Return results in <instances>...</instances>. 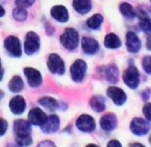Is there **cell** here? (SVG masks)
<instances>
[{"label": "cell", "mask_w": 151, "mask_h": 147, "mask_svg": "<svg viewBox=\"0 0 151 147\" xmlns=\"http://www.w3.org/2000/svg\"><path fill=\"white\" fill-rule=\"evenodd\" d=\"M60 43L65 49L73 51L79 46V33L73 28H66L60 36Z\"/></svg>", "instance_id": "6da1fadb"}, {"label": "cell", "mask_w": 151, "mask_h": 147, "mask_svg": "<svg viewBox=\"0 0 151 147\" xmlns=\"http://www.w3.org/2000/svg\"><path fill=\"white\" fill-rule=\"evenodd\" d=\"M123 81L129 88L136 89L140 84V74L134 65H129L123 74Z\"/></svg>", "instance_id": "7a4b0ae2"}, {"label": "cell", "mask_w": 151, "mask_h": 147, "mask_svg": "<svg viewBox=\"0 0 151 147\" xmlns=\"http://www.w3.org/2000/svg\"><path fill=\"white\" fill-rule=\"evenodd\" d=\"M40 36L33 31H29L26 34L25 43H24V50L27 55H33L40 49Z\"/></svg>", "instance_id": "3957f363"}, {"label": "cell", "mask_w": 151, "mask_h": 147, "mask_svg": "<svg viewBox=\"0 0 151 147\" xmlns=\"http://www.w3.org/2000/svg\"><path fill=\"white\" fill-rule=\"evenodd\" d=\"M87 71V64L84 60H76L70 66V76L75 82H82L85 78Z\"/></svg>", "instance_id": "277c9868"}, {"label": "cell", "mask_w": 151, "mask_h": 147, "mask_svg": "<svg viewBox=\"0 0 151 147\" xmlns=\"http://www.w3.org/2000/svg\"><path fill=\"white\" fill-rule=\"evenodd\" d=\"M4 48L6 52L13 57H21L22 48L21 42L18 37L14 35L7 36L4 40Z\"/></svg>", "instance_id": "5b68a950"}, {"label": "cell", "mask_w": 151, "mask_h": 147, "mask_svg": "<svg viewBox=\"0 0 151 147\" xmlns=\"http://www.w3.org/2000/svg\"><path fill=\"white\" fill-rule=\"evenodd\" d=\"M48 65L49 71L52 74H57V75H63L65 71V65L63 62L62 58L58 54H51L48 58Z\"/></svg>", "instance_id": "8992f818"}, {"label": "cell", "mask_w": 151, "mask_h": 147, "mask_svg": "<svg viewBox=\"0 0 151 147\" xmlns=\"http://www.w3.org/2000/svg\"><path fill=\"white\" fill-rule=\"evenodd\" d=\"M150 130V124L143 118H134L130 123V130L136 136H144Z\"/></svg>", "instance_id": "52a82bcc"}, {"label": "cell", "mask_w": 151, "mask_h": 147, "mask_svg": "<svg viewBox=\"0 0 151 147\" xmlns=\"http://www.w3.org/2000/svg\"><path fill=\"white\" fill-rule=\"evenodd\" d=\"M24 74H25L26 78H27L28 84H29L30 87L36 88V87L42 85V77L37 69L32 68V67H25L24 68Z\"/></svg>", "instance_id": "ba28073f"}, {"label": "cell", "mask_w": 151, "mask_h": 147, "mask_svg": "<svg viewBox=\"0 0 151 147\" xmlns=\"http://www.w3.org/2000/svg\"><path fill=\"white\" fill-rule=\"evenodd\" d=\"M77 128L84 133H90L95 130V121L88 114H82L77 119Z\"/></svg>", "instance_id": "9c48e42d"}, {"label": "cell", "mask_w": 151, "mask_h": 147, "mask_svg": "<svg viewBox=\"0 0 151 147\" xmlns=\"http://www.w3.org/2000/svg\"><path fill=\"white\" fill-rule=\"evenodd\" d=\"M14 132L16 134V138L30 136V133H31V123L28 120H24V119L16 120L14 122Z\"/></svg>", "instance_id": "30bf717a"}, {"label": "cell", "mask_w": 151, "mask_h": 147, "mask_svg": "<svg viewBox=\"0 0 151 147\" xmlns=\"http://www.w3.org/2000/svg\"><path fill=\"white\" fill-rule=\"evenodd\" d=\"M47 118H48V116L40 108H33L30 110L29 114H28V121L33 125L42 126L46 122Z\"/></svg>", "instance_id": "8fae6325"}, {"label": "cell", "mask_w": 151, "mask_h": 147, "mask_svg": "<svg viewBox=\"0 0 151 147\" xmlns=\"http://www.w3.org/2000/svg\"><path fill=\"white\" fill-rule=\"evenodd\" d=\"M107 94L113 101V103L117 106H122L126 102L125 92L122 89L117 88V87H110V88H108Z\"/></svg>", "instance_id": "7c38bea8"}, {"label": "cell", "mask_w": 151, "mask_h": 147, "mask_svg": "<svg viewBox=\"0 0 151 147\" xmlns=\"http://www.w3.org/2000/svg\"><path fill=\"white\" fill-rule=\"evenodd\" d=\"M126 40V49L130 53H138L141 49V40L136 33L128 31L125 35Z\"/></svg>", "instance_id": "4fadbf2b"}, {"label": "cell", "mask_w": 151, "mask_h": 147, "mask_svg": "<svg viewBox=\"0 0 151 147\" xmlns=\"http://www.w3.org/2000/svg\"><path fill=\"white\" fill-rule=\"evenodd\" d=\"M51 16L53 19H55L57 22L60 23H66L69 19L68 12H67L66 7L63 5H55L51 9Z\"/></svg>", "instance_id": "5bb4252c"}, {"label": "cell", "mask_w": 151, "mask_h": 147, "mask_svg": "<svg viewBox=\"0 0 151 147\" xmlns=\"http://www.w3.org/2000/svg\"><path fill=\"white\" fill-rule=\"evenodd\" d=\"M59 125H60V120L57 115H50L47 118L46 122L42 125V130L46 134H51L58 130Z\"/></svg>", "instance_id": "9a60e30c"}, {"label": "cell", "mask_w": 151, "mask_h": 147, "mask_svg": "<svg viewBox=\"0 0 151 147\" xmlns=\"http://www.w3.org/2000/svg\"><path fill=\"white\" fill-rule=\"evenodd\" d=\"M9 109L16 115L22 114L26 109V102L21 95H16L9 102Z\"/></svg>", "instance_id": "2e32d148"}, {"label": "cell", "mask_w": 151, "mask_h": 147, "mask_svg": "<svg viewBox=\"0 0 151 147\" xmlns=\"http://www.w3.org/2000/svg\"><path fill=\"white\" fill-rule=\"evenodd\" d=\"M82 49L84 53L88 55H94L99 52V45L97 40L91 37H83L82 38Z\"/></svg>", "instance_id": "e0dca14e"}, {"label": "cell", "mask_w": 151, "mask_h": 147, "mask_svg": "<svg viewBox=\"0 0 151 147\" xmlns=\"http://www.w3.org/2000/svg\"><path fill=\"white\" fill-rule=\"evenodd\" d=\"M101 126L104 130L106 132H111L117 125V117H116L114 114L109 113L104 115L103 117L101 118Z\"/></svg>", "instance_id": "ac0fdd59"}, {"label": "cell", "mask_w": 151, "mask_h": 147, "mask_svg": "<svg viewBox=\"0 0 151 147\" xmlns=\"http://www.w3.org/2000/svg\"><path fill=\"white\" fill-rule=\"evenodd\" d=\"M73 6L78 14L86 15L92 9V3H91V0H73Z\"/></svg>", "instance_id": "d6986e66"}, {"label": "cell", "mask_w": 151, "mask_h": 147, "mask_svg": "<svg viewBox=\"0 0 151 147\" xmlns=\"http://www.w3.org/2000/svg\"><path fill=\"white\" fill-rule=\"evenodd\" d=\"M106 78L112 84H115L118 82V78H119V69L115 64H110L105 69Z\"/></svg>", "instance_id": "ffe728a7"}, {"label": "cell", "mask_w": 151, "mask_h": 147, "mask_svg": "<svg viewBox=\"0 0 151 147\" xmlns=\"http://www.w3.org/2000/svg\"><path fill=\"white\" fill-rule=\"evenodd\" d=\"M105 47L108 49H118L121 46V42H120V38L118 37L116 34L114 33H109L105 37Z\"/></svg>", "instance_id": "44dd1931"}, {"label": "cell", "mask_w": 151, "mask_h": 147, "mask_svg": "<svg viewBox=\"0 0 151 147\" xmlns=\"http://www.w3.org/2000/svg\"><path fill=\"white\" fill-rule=\"evenodd\" d=\"M139 19H140V28L145 33H151V18H149L143 12H140L139 14Z\"/></svg>", "instance_id": "7402d4cb"}, {"label": "cell", "mask_w": 151, "mask_h": 147, "mask_svg": "<svg viewBox=\"0 0 151 147\" xmlns=\"http://www.w3.org/2000/svg\"><path fill=\"white\" fill-rule=\"evenodd\" d=\"M24 88V82L22 80L21 77L19 76H15L12 78V80L9 83V89L12 92L18 93L20 91H22Z\"/></svg>", "instance_id": "603a6c76"}, {"label": "cell", "mask_w": 151, "mask_h": 147, "mask_svg": "<svg viewBox=\"0 0 151 147\" xmlns=\"http://www.w3.org/2000/svg\"><path fill=\"white\" fill-rule=\"evenodd\" d=\"M90 106L95 112H103L106 109L105 99H104V97H99V95H95V97H91Z\"/></svg>", "instance_id": "cb8c5ba5"}, {"label": "cell", "mask_w": 151, "mask_h": 147, "mask_svg": "<svg viewBox=\"0 0 151 147\" xmlns=\"http://www.w3.org/2000/svg\"><path fill=\"white\" fill-rule=\"evenodd\" d=\"M104 22V18L101 15H99V14H96V15L92 16V17H90L88 20H87L86 24L87 26H88L90 29L92 30H97L101 28V24H103Z\"/></svg>", "instance_id": "d4e9b609"}, {"label": "cell", "mask_w": 151, "mask_h": 147, "mask_svg": "<svg viewBox=\"0 0 151 147\" xmlns=\"http://www.w3.org/2000/svg\"><path fill=\"white\" fill-rule=\"evenodd\" d=\"M38 103H40V105H42V107L50 110V111H55V110L58 108V103H57V101L50 97H42V99H40Z\"/></svg>", "instance_id": "484cf974"}, {"label": "cell", "mask_w": 151, "mask_h": 147, "mask_svg": "<svg viewBox=\"0 0 151 147\" xmlns=\"http://www.w3.org/2000/svg\"><path fill=\"white\" fill-rule=\"evenodd\" d=\"M120 12H121V14L124 16L125 18H128V19H132V18H134V16H136V12H134V7L132 6V5L129 4V3L127 2H123L120 4Z\"/></svg>", "instance_id": "4316f807"}, {"label": "cell", "mask_w": 151, "mask_h": 147, "mask_svg": "<svg viewBox=\"0 0 151 147\" xmlns=\"http://www.w3.org/2000/svg\"><path fill=\"white\" fill-rule=\"evenodd\" d=\"M13 17L14 19H16L17 21H25L27 19V12H26L25 9L23 7H20V6H17L15 9L13 11Z\"/></svg>", "instance_id": "83f0119b"}, {"label": "cell", "mask_w": 151, "mask_h": 147, "mask_svg": "<svg viewBox=\"0 0 151 147\" xmlns=\"http://www.w3.org/2000/svg\"><path fill=\"white\" fill-rule=\"evenodd\" d=\"M16 142L20 147H27L32 144V138L31 136L20 137V138H16Z\"/></svg>", "instance_id": "f1b7e54d"}, {"label": "cell", "mask_w": 151, "mask_h": 147, "mask_svg": "<svg viewBox=\"0 0 151 147\" xmlns=\"http://www.w3.org/2000/svg\"><path fill=\"white\" fill-rule=\"evenodd\" d=\"M143 69L146 71L148 75H151V56H145L142 60Z\"/></svg>", "instance_id": "f546056e"}, {"label": "cell", "mask_w": 151, "mask_h": 147, "mask_svg": "<svg viewBox=\"0 0 151 147\" xmlns=\"http://www.w3.org/2000/svg\"><path fill=\"white\" fill-rule=\"evenodd\" d=\"M35 2V0H16V5L23 9H27L30 7L33 3Z\"/></svg>", "instance_id": "4dcf8cb0"}, {"label": "cell", "mask_w": 151, "mask_h": 147, "mask_svg": "<svg viewBox=\"0 0 151 147\" xmlns=\"http://www.w3.org/2000/svg\"><path fill=\"white\" fill-rule=\"evenodd\" d=\"M143 114L147 120L151 122V103H148L143 107Z\"/></svg>", "instance_id": "1f68e13d"}, {"label": "cell", "mask_w": 151, "mask_h": 147, "mask_svg": "<svg viewBox=\"0 0 151 147\" xmlns=\"http://www.w3.org/2000/svg\"><path fill=\"white\" fill-rule=\"evenodd\" d=\"M7 126H9V124H7L6 120H4L3 118H0V137H2L6 133Z\"/></svg>", "instance_id": "d6a6232c"}, {"label": "cell", "mask_w": 151, "mask_h": 147, "mask_svg": "<svg viewBox=\"0 0 151 147\" xmlns=\"http://www.w3.org/2000/svg\"><path fill=\"white\" fill-rule=\"evenodd\" d=\"M36 147H56V146H55V144L52 142V141L46 140V141H42V142H40Z\"/></svg>", "instance_id": "836d02e7"}, {"label": "cell", "mask_w": 151, "mask_h": 147, "mask_svg": "<svg viewBox=\"0 0 151 147\" xmlns=\"http://www.w3.org/2000/svg\"><path fill=\"white\" fill-rule=\"evenodd\" d=\"M107 147H122V146H121V144H120L119 141L111 140L109 143H108V146Z\"/></svg>", "instance_id": "e575fe53"}, {"label": "cell", "mask_w": 151, "mask_h": 147, "mask_svg": "<svg viewBox=\"0 0 151 147\" xmlns=\"http://www.w3.org/2000/svg\"><path fill=\"white\" fill-rule=\"evenodd\" d=\"M149 93H150V90L149 89H146L145 91H143L142 92V97H143V99H145V101H147L148 99V97H149Z\"/></svg>", "instance_id": "d590c367"}, {"label": "cell", "mask_w": 151, "mask_h": 147, "mask_svg": "<svg viewBox=\"0 0 151 147\" xmlns=\"http://www.w3.org/2000/svg\"><path fill=\"white\" fill-rule=\"evenodd\" d=\"M3 75H4V69L2 67V63H1V59H0V81L3 79Z\"/></svg>", "instance_id": "8d00e7d4"}, {"label": "cell", "mask_w": 151, "mask_h": 147, "mask_svg": "<svg viewBox=\"0 0 151 147\" xmlns=\"http://www.w3.org/2000/svg\"><path fill=\"white\" fill-rule=\"evenodd\" d=\"M146 47H147V49H148L149 51H151V35L148 36V38H147Z\"/></svg>", "instance_id": "74e56055"}, {"label": "cell", "mask_w": 151, "mask_h": 147, "mask_svg": "<svg viewBox=\"0 0 151 147\" xmlns=\"http://www.w3.org/2000/svg\"><path fill=\"white\" fill-rule=\"evenodd\" d=\"M128 147H145V146L142 144H140V143H132Z\"/></svg>", "instance_id": "f35d334b"}, {"label": "cell", "mask_w": 151, "mask_h": 147, "mask_svg": "<svg viewBox=\"0 0 151 147\" xmlns=\"http://www.w3.org/2000/svg\"><path fill=\"white\" fill-rule=\"evenodd\" d=\"M5 15V9L2 7V5H0V18H2Z\"/></svg>", "instance_id": "ab89813d"}, {"label": "cell", "mask_w": 151, "mask_h": 147, "mask_svg": "<svg viewBox=\"0 0 151 147\" xmlns=\"http://www.w3.org/2000/svg\"><path fill=\"white\" fill-rule=\"evenodd\" d=\"M3 97H4V92H3V91L0 90V101H1V99H2Z\"/></svg>", "instance_id": "60d3db41"}, {"label": "cell", "mask_w": 151, "mask_h": 147, "mask_svg": "<svg viewBox=\"0 0 151 147\" xmlns=\"http://www.w3.org/2000/svg\"><path fill=\"white\" fill-rule=\"evenodd\" d=\"M86 147H97L96 145H94V144H89V145H87Z\"/></svg>", "instance_id": "b9f144b4"}, {"label": "cell", "mask_w": 151, "mask_h": 147, "mask_svg": "<svg viewBox=\"0 0 151 147\" xmlns=\"http://www.w3.org/2000/svg\"><path fill=\"white\" fill-rule=\"evenodd\" d=\"M149 141H150V143H151V136H150V139H149Z\"/></svg>", "instance_id": "7bdbcfd3"}, {"label": "cell", "mask_w": 151, "mask_h": 147, "mask_svg": "<svg viewBox=\"0 0 151 147\" xmlns=\"http://www.w3.org/2000/svg\"><path fill=\"white\" fill-rule=\"evenodd\" d=\"M150 2H151V0H150Z\"/></svg>", "instance_id": "ee69618b"}]
</instances>
